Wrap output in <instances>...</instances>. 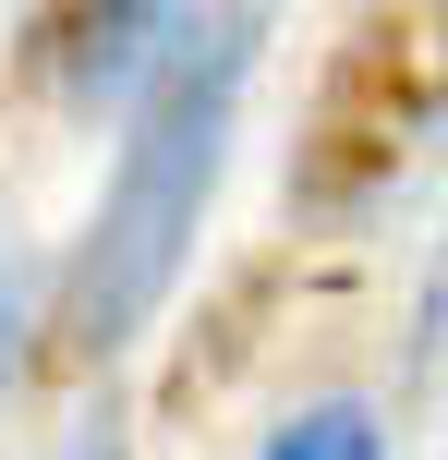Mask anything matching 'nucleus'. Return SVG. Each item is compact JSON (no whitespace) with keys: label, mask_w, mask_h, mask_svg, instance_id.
Wrapping results in <instances>:
<instances>
[{"label":"nucleus","mask_w":448,"mask_h":460,"mask_svg":"<svg viewBox=\"0 0 448 460\" xmlns=\"http://www.w3.org/2000/svg\"><path fill=\"white\" fill-rule=\"evenodd\" d=\"M255 460H388V424L364 412V400H315V412H291Z\"/></svg>","instance_id":"nucleus-3"},{"label":"nucleus","mask_w":448,"mask_h":460,"mask_svg":"<svg viewBox=\"0 0 448 460\" xmlns=\"http://www.w3.org/2000/svg\"><path fill=\"white\" fill-rule=\"evenodd\" d=\"M436 110H448V13H376L352 49H339L328 110H315L291 182H303L315 207H352L364 182H388V170L425 146Z\"/></svg>","instance_id":"nucleus-2"},{"label":"nucleus","mask_w":448,"mask_h":460,"mask_svg":"<svg viewBox=\"0 0 448 460\" xmlns=\"http://www.w3.org/2000/svg\"><path fill=\"white\" fill-rule=\"evenodd\" d=\"M242 73H255V24L231 13V24H194L182 61L145 85L134 134H121V170H110V194H97V230H85V254H73V279H61V351L73 364L121 351L170 303V279H182V254H194V218H206V194H218V146H231Z\"/></svg>","instance_id":"nucleus-1"},{"label":"nucleus","mask_w":448,"mask_h":460,"mask_svg":"<svg viewBox=\"0 0 448 460\" xmlns=\"http://www.w3.org/2000/svg\"><path fill=\"white\" fill-rule=\"evenodd\" d=\"M48 37H73V73H145V37H182V13H61Z\"/></svg>","instance_id":"nucleus-4"},{"label":"nucleus","mask_w":448,"mask_h":460,"mask_svg":"<svg viewBox=\"0 0 448 460\" xmlns=\"http://www.w3.org/2000/svg\"><path fill=\"white\" fill-rule=\"evenodd\" d=\"M73 460H121V448H110V437H85V448H73Z\"/></svg>","instance_id":"nucleus-5"}]
</instances>
